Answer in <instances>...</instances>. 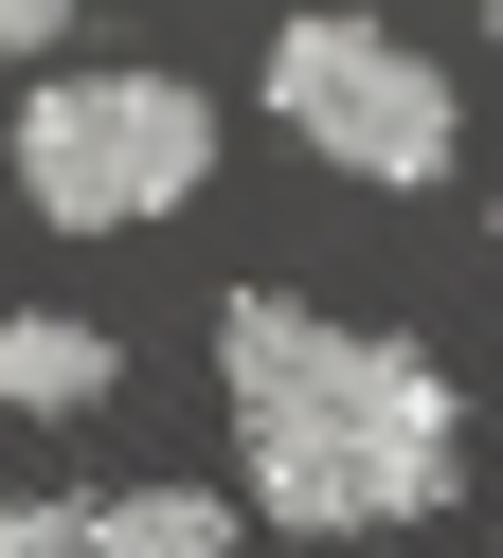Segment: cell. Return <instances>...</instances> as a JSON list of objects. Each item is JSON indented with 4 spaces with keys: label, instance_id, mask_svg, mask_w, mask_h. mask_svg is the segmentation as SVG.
<instances>
[{
    "label": "cell",
    "instance_id": "2",
    "mask_svg": "<svg viewBox=\"0 0 503 558\" xmlns=\"http://www.w3.org/2000/svg\"><path fill=\"white\" fill-rule=\"evenodd\" d=\"M198 162H216V109L180 73H54L19 109V198L54 234H126V217H162V198H198Z\"/></svg>",
    "mask_w": 503,
    "mask_h": 558
},
{
    "label": "cell",
    "instance_id": "5",
    "mask_svg": "<svg viewBox=\"0 0 503 558\" xmlns=\"http://www.w3.org/2000/svg\"><path fill=\"white\" fill-rule=\"evenodd\" d=\"M90 558H234V505L216 486H126V505H90Z\"/></svg>",
    "mask_w": 503,
    "mask_h": 558
},
{
    "label": "cell",
    "instance_id": "4",
    "mask_svg": "<svg viewBox=\"0 0 503 558\" xmlns=\"http://www.w3.org/2000/svg\"><path fill=\"white\" fill-rule=\"evenodd\" d=\"M108 397V325H0V414H90Z\"/></svg>",
    "mask_w": 503,
    "mask_h": 558
},
{
    "label": "cell",
    "instance_id": "6",
    "mask_svg": "<svg viewBox=\"0 0 503 558\" xmlns=\"http://www.w3.org/2000/svg\"><path fill=\"white\" fill-rule=\"evenodd\" d=\"M0 558H90V505H0Z\"/></svg>",
    "mask_w": 503,
    "mask_h": 558
},
{
    "label": "cell",
    "instance_id": "3",
    "mask_svg": "<svg viewBox=\"0 0 503 558\" xmlns=\"http://www.w3.org/2000/svg\"><path fill=\"white\" fill-rule=\"evenodd\" d=\"M270 109L342 181H450V73H414L378 19H287L270 37Z\"/></svg>",
    "mask_w": 503,
    "mask_h": 558
},
{
    "label": "cell",
    "instance_id": "7",
    "mask_svg": "<svg viewBox=\"0 0 503 558\" xmlns=\"http://www.w3.org/2000/svg\"><path fill=\"white\" fill-rule=\"evenodd\" d=\"M54 19L72 0H0V54H54Z\"/></svg>",
    "mask_w": 503,
    "mask_h": 558
},
{
    "label": "cell",
    "instance_id": "1",
    "mask_svg": "<svg viewBox=\"0 0 503 558\" xmlns=\"http://www.w3.org/2000/svg\"><path fill=\"white\" fill-rule=\"evenodd\" d=\"M216 361H234L252 505L306 522V541H342V522H431V505L467 486V414H450V378H431L414 342H378V325H306V306L252 289L234 325H216Z\"/></svg>",
    "mask_w": 503,
    "mask_h": 558
}]
</instances>
